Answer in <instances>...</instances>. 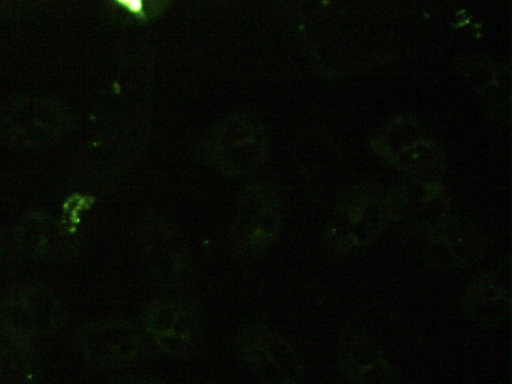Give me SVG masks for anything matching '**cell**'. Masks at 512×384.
Listing matches in <instances>:
<instances>
[{
  "label": "cell",
  "instance_id": "3957f363",
  "mask_svg": "<svg viewBox=\"0 0 512 384\" xmlns=\"http://www.w3.org/2000/svg\"><path fill=\"white\" fill-rule=\"evenodd\" d=\"M148 330L171 354H187L196 341V318L189 308L178 303H162L148 313Z\"/></svg>",
  "mask_w": 512,
  "mask_h": 384
},
{
  "label": "cell",
  "instance_id": "8992f818",
  "mask_svg": "<svg viewBox=\"0 0 512 384\" xmlns=\"http://www.w3.org/2000/svg\"><path fill=\"white\" fill-rule=\"evenodd\" d=\"M32 378V366L20 362H0V384H29Z\"/></svg>",
  "mask_w": 512,
  "mask_h": 384
},
{
  "label": "cell",
  "instance_id": "7a4b0ae2",
  "mask_svg": "<svg viewBox=\"0 0 512 384\" xmlns=\"http://www.w3.org/2000/svg\"><path fill=\"white\" fill-rule=\"evenodd\" d=\"M343 373L355 384H397V375L380 347L367 335L351 332L338 346Z\"/></svg>",
  "mask_w": 512,
  "mask_h": 384
},
{
  "label": "cell",
  "instance_id": "5b68a950",
  "mask_svg": "<svg viewBox=\"0 0 512 384\" xmlns=\"http://www.w3.org/2000/svg\"><path fill=\"white\" fill-rule=\"evenodd\" d=\"M461 306L474 322L494 327L510 314V299L500 286L486 280L473 283L462 296Z\"/></svg>",
  "mask_w": 512,
  "mask_h": 384
},
{
  "label": "cell",
  "instance_id": "52a82bcc",
  "mask_svg": "<svg viewBox=\"0 0 512 384\" xmlns=\"http://www.w3.org/2000/svg\"><path fill=\"white\" fill-rule=\"evenodd\" d=\"M125 384H158V383H156L155 381H152L150 379H137V380L129 381Z\"/></svg>",
  "mask_w": 512,
  "mask_h": 384
},
{
  "label": "cell",
  "instance_id": "277c9868",
  "mask_svg": "<svg viewBox=\"0 0 512 384\" xmlns=\"http://www.w3.org/2000/svg\"><path fill=\"white\" fill-rule=\"evenodd\" d=\"M483 251L482 240L472 231L445 230L431 238L426 258L435 267L459 269L473 265Z\"/></svg>",
  "mask_w": 512,
  "mask_h": 384
},
{
  "label": "cell",
  "instance_id": "6da1fadb",
  "mask_svg": "<svg viewBox=\"0 0 512 384\" xmlns=\"http://www.w3.org/2000/svg\"><path fill=\"white\" fill-rule=\"evenodd\" d=\"M244 362L261 384H301L303 369L294 349L269 331L244 336Z\"/></svg>",
  "mask_w": 512,
  "mask_h": 384
}]
</instances>
